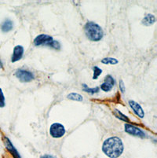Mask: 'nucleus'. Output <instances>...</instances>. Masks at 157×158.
Segmentation results:
<instances>
[{
    "mask_svg": "<svg viewBox=\"0 0 157 158\" xmlns=\"http://www.w3.org/2000/svg\"><path fill=\"white\" fill-rule=\"evenodd\" d=\"M123 143L119 137L113 136L106 139L103 143L102 150L109 158H118L123 152Z\"/></svg>",
    "mask_w": 157,
    "mask_h": 158,
    "instance_id": "f257e3e1",
    "label": "nucleus"
},
{
    "mask_svg": "<svg viewBox=\"0 0 157 158\" xmlns=\"http://www.w3.org/2000/svg\"><path fill=\"white\" fill-rule=\"evenodd\" d=\"M86 37L91 41H99L104 35L103 30L98 24L94 22H87L84 27Z\"/></svg>",
    "mask_w": 157,
    "mask_h": 158,
    "instance_id": "f03ea898",
    "label": "nucleus"
},
{
    "mask_svg": "<svg viewBox=\"0 0 157 158\" xmlns=\"http://www.w3.org/2000/svg\"><path fill=\"white\" fill-rule=\"evenodd\" d=\"M34 44L35 46H49L50 47L59 50L60 48V45L59 42L54 41L53 37L48 35H38L36 38L34 40Z\"/></svg>",
    "mask_w": 157,
    "mask_h": 158,
    "instance_id": "7ed1b4c3",
    "label": "nucleus"
},
{
    "mask_svg": "<svg viewBox=\"0 0 157 158\" xmlns=\"http://www.w3.org/2000/svg\"><path fill=\"white\" fill-rule=\"evenodd\" d=\"M50 134L53 138L59 139L65 134V128L62 124L59 123H54L50 126Z\"/></svg>",
    "mask_w": 157,
    "mask_h": 158,
    "instance_id": "20e7f679",
    "label": "nucleus"
},
{
    "mask_svg": "<svg viewBox=\"0 0 157 158\" xmlns=\"http://www.w3.org/2000/svg\"><path fill=\"white\" fill-rule=\"evenodd\" d=\"M16 77L19 79V80L23 83H28V82L34 80V75L30 72L27 71V70L19 69L17 70L15 73Z\"/></svg>",
    "mask_w": 157,
    "mask_h": 158,
    "instance_id": "39448f33",
    "label": "nucleus"
},
{
    "mask_svg": "<svg viewBox=\"0 0 157 158\" xmlns=\"http://www.w3.org/2000/svg\"><path fill=\"white\" fill-rule=\"evenodd\" d=\"M125 131L127 132L128 134L131 135L137 136V137H140V138H144L145 137V132L142 130H141L140 128L135 127V126L131 125V124H125L124 126Z\"/></svg>",
    "mask_w": 157,
    "mask_h": 158,
    "instance_id": "423d86ee",
    "label": "nucleus"
},
{
    "mask_svg": "<svg viewBox=\"0 0 157 158\" xmlns=\"http://www.w3.org/2000/svg\"><path fill=\"white\" fill-rule=\"evenodd\" d=\"M115 85V80L114 78L110 76V75H108L106 76L105 78V82L101 85V89L105 92L108 91H110L112 89L113 86Z\"/></svg>",
    "mask_w": 157,
    "mask_h": 158,
    "instance_id": "0eeeda50",
    "label": "nucleus"
},
{
    "mask_svg": "<svg viewBox=\"0 0 157 158\" xmlns=\"http://www.w3.org/2000/svg\"><path fill=\"white\" fill-rule=\"evenodd\" d=\"M3 141H4V144H5L6 148V149L9 150V152L13 155V156H14V158H21L19 153H17V149H16L15 147L13 146V144L11 143L10 139L6 137H4Z\"/></svg>",
    "mask_w": 157,
    "mask_h": 158,
    "instance_id": "6e6552de",
    "label": "nucleus"
},
{
    "mask_svg": "<svg viewBox=\"0 0 157 158\" xmlns=\"http://www.w3.org/2000/svg\"><path fill=\"white\" fill-rule=\"evenodd\" d=\"M23 54H24V48H23L22 46H16L14 49V53H13L11 61L12 62H16V61L21 60L23 56Z\"/></svg>",
    "mask_w": 157,
    "mask_h": 158,
    "instance_id": "1a4fd4ad",
    "label": "nucleus"
},
{
    "mask_svg": "<svg viewBox=\"0 0 157 158\" xmlns=\"http://www.w3.org/2000/svg\"><path fill=\"white\" fill-rule=\"evenodd\" d=\"M129 104L130 106V107H131L132 110H133V111L134 112L135 114L138 116H139L140 118H143L144 116H145V113H144L142 106L134 101H130Z\"/></svg>",
    "mask_w": 157,
    "mask_h": 158,
    "instance_id": "9d476101",
    "label": "nucleus"
},
{
    "mask_svg": "<svg viewBox=\"0 0 157 158\" xmlns=\"http://www.w3.org/2000/svg\"><path fill=\"white\" fill-rule=\"evenodd\" d=\"M155 21V16L152 15V14H147L145 18L142 20V23L144 25H146V26H149V25H152L154 24V22Z\"/></svg>",
    "mask_w": 157,
    "mask_h": 158,
    "instance_id": "9b49d317",
    "label": "nucleus"
},
{
    "mask_svg": "<svg viewBox=\"0 0 157 158\" xmlns=\"http://www.w3.org/2000/svg\"><path fill=\"white\" fill-rule=\"evenodd\" d=\"M13 26H14V24L10 20H6L1 25V29L3 32H8L12 30Z\"/></svg>",
    "mask_w": 157,
    "mask_h": 158,
    "instance_id": "f8f14e48",
    "label": "nucleus"
},
{
    "mask_svg": "<svg viewBox=\"0 0 157 158\" xmlns=\"http://www.w3.org/2000/svg\"><path fill=\"white\" fill-rule=\"evenodd\" d=\"M67 98L68 99L73 100V101H78V102H82L83 99V96L77 94V93H71V94H68V95L67 96Z\"/></svg>",
    "mask_w": 157,
    "mask_h": 158,
    "instance_id": "ddd939ff",
    "label": "nucleus"
},
{
    "mask_svg": "<svg viewBox=\"0 0 157 158\" xmlns=\"http://www.w3.org/2000/svg\"><path fill=\"white\" fill-rule=\"evenodd\" d=\"M113 113H114V115L117 117L118 119H120V120H123V121H126V122L129 121V119H128L127 116L123 115V113H121L120 111H119L118 110H115L114 112H113Z\"/></svg>",
    "mask_w": 157,
    "mask_h": 158,
    "instance_id": "4468645a",
    "label": "nucleus"
},
{
    "mask_svg": "<svg viewBox=\"0 0 157 158\" xmlns=\"http://www.w3.org/2000/svg\"><path fill=\"white\" fill-rule=\"evenodd\" d=\"M103 64H116L118 63V61L115 58L112 57H107V58H104L101 61Z\"/></svg>",
    "mask_w": 157,
    "mask_h": 158,
    "instance_id": "2eb2a0df",
    "label": "nucleus"
},
{
    "mask_svg": "<svg viewBox=\"0 0 157 158\" xmlns=\"http://www.w3.org/2000/svg\"><path fill=\"white\" fill-rule=\"evenodd\" d=\"M93 80H97L98 78V77L101 75V73H102V70L101 69H99L97 66H94L93 67Z\"/></svg>",
    "mask_w": 157,
    "mask_h": 158,
    "instance_id": "dca6fc26",
    "label": "nucleus"
},
{
    "mask_svg": "<svg viewBox=\"0 0 157 158\" xmlns=\"http://www.w3.org/2000/svg\"><path fill=\"white\" fill-rule=\"evenodd\" d=\"M83 86H84V89H83V90H84L85 92H88V93H90V94H95V93H97L99 91V87H95V88H86V86L85 85V84H83Z\"/></svg>",
    "mask_w": 157,
    "mask_h": 158,
    "instance_id": "f3484780",
    "label": "nucleus"
},
{
    "mask_svg": "<svg viewBox=\"0 0 157 158\" xmlns=\"http://www.w3.org/2000/svg\"><path fill=\"white\" fill-rule=\"evenodd\" d=\"M4 106H5V97L2 89L0 88V108H3Z\"/></svg>",
    "mask_w": 157,
    "mask_h": 158,
    "instance_id": "a211bd4d",
    "label": "nucleus"
},
{
    "mask_svg": "<svg viewBox=\"0 0 157 158\" xmlns=\"http://www.w3.org/2000/svg\"><path fill=\"white\" fill-rule=\"evenodd\" d=\"M119 88H120L121 92L124 93L125 87H124V84H123V81L122 80H120V81H119Z\"/></svg>",
    "mask_w": 157,
    "mask_h": 158,
    "instance_id": "6ab92c4d",
    "label": "nucleus"
},
{
    "mask_svg": "<svg viewBox=\"0 0 157 158\" xmlns=\"http://www.w3.org/2000/svg\"><path fill=\"white\" fill-rule=\"evenodd\" d=\"M40 158H54V156H50V155H43Z\"/></svg>",
    "mask_w": 157,
    "mask_h": 158,
    "instance_id": "aec40b11",
    "label": "nucleus"
},
{
    "mask_svg": "<svg viewBox=\"0 0 157 158\" xmlns=\"http://www.w3.org/2000/svg\"><path fill=\"white\" fill-rule=\"evenodd\" d=\"M2 67H3V65H2V61H0V68H2Z\"/></svg>",
    "mask_w": 157,
    "mask_h": 158,
    "instance_id": "412c9836",
    "label": "nucleus"
}]
</instances>
